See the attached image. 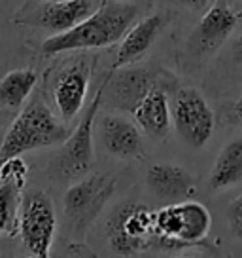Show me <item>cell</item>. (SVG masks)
<instances>
[{
	"label": "cell",
	"instance_id": "cell-1",
	"mask_svg": "<svg viewBox=\"0 0 242 258\" xmlns=\"http://www.w3.org/2000/svg\"><path fill=\"white\" fill-rule=\"evenodd\" d=\"M138 6L125 0H102L89 17L70 31L53 34L42 42L44 55H59L66 51L100 49L121 42L138 16Z\"/></svg>",
	"mask_w": 242,
	"mask_h": 258
},
{
	"label": "cell",
	"instance_id": "cell-2",
	"mask_svg": "<svg viewBox=\"0 0 242 258\" xmlns=\"http://www.w3.org/2000/svg\"><path fill=\"white\" fill-rule=\"evenodd\" d=\"M68 135V123L53 114L44 97L36 95L25 103L19 114L10 123L0 145V158L8 160L33 150L63 145Z\"/></svg>",
	"mask_w": 242,
	"mask_h": 258
},
{
	"label": "cell",
	"instance_id": "cell-3",
	"mask_svg": "<svg viewBox=\"0 0 242 258\" xmlns=\"http://www.w3.org/2000/svg\"><path fill=\"white\" fill-rule=\"evenodd\" d=\"M112 73L113 69L106 74V78L102 80L100 88L97 89L91 105L83 112L76 129L70 131L68 139L61 146V150L49 161L48 175L51 180L61 182V184L63 182H70L72 184L78 178L85 177L87 173H91L93 161H95V156H93V131H95L100 103H102V97L106 93V88H108V82H110Z\"/></svg>",
	"mask_w": 242,
	"mask_h": 258
},
{
	"label": "cell",
	"instance_id": "cell-4",
	"mask_svg": "<svg viewBox=\"0 0 242 258\" xmlns=\"http://www.w3.org/2000/svg\"><path fill=\"white\" fill-rule=\"evenodd\" d=\"M212 228L210 211L201 202L167 203L154 215V243L165 249L201 245Z\"/></svg>",
	"mask_w": 242,
	"mask_h": 258
},
{
	"label": "cell",
	"instance_id": "cell-5",
	"mask_svg": "<svg viewBox=\"0 0 242 258\" xmlns=\"http://www.w3.org/2000/svg\"><path fill=\"white\" fill-rule=\"evenodd\" d=\"M113 192L115 182L104 173H87L66 188L63 196V215L72 239L81 241L85 237Z\"/></svg>",
	"mask_w": 242,
	"mask_h": 258
},
{
	"label": "cell",
	"instance_id": "cell-6",
	"mask_svg": "<svg viewBox=\"0 0 242 258\" xmlns=\"http://www.w3.org/2000/svg\"><path fill=\"white\" fill-rule=\"evenodd\" d=\"M57 234V211L44 190H25L19 205L17 235L31 258H51Z\"/></svg>",
	"mask_w": 242,
	"mask_h": 258
},
{
	"label": "cell",
	"instance_id": "cell-7",
	"mask_svg": "<svg viewBox=\"0 0 242 258\" xmlns=\"http://www.w3.org/2000/svg\"><path fill=\"white\" fill-rule=\"evenodd\" d=\"M154 211L144 203H123L108 218V241L115 254L135 256L154 243Z\"/></svg>",
	"mask_w": 242,
	"mask_h": 258
},
{
	"label": "cell",
	"instance_id": "cell-8",
	"mask_svg": "<svg viewBox=\"0 0 242 258\" xmlns=\"http://www.w3.org/2000/svg\"><path fill=\"white\" fill-rule=\"evenodd\" d=\"M170 118L178 137L189 148H202L214 133V112L199 89L180 88L170 101Z\"/></svg>",
	"mask_w": 242,
	"mask_h": 258
},
{
	"label": "cell",
	"instance_id": "cell-9",
	"mask_svg": "<svg viewBox=\"0 0 242 258\" xmlns=\"http://www.w3.org/2000/svg\"><path fill=\"white\" fill-rule=\"evenodd\" d=\"M91 71L93 63L89 57H76L57 73L51 97L57 116L65 123H70L85 105Z\"/></svg>",
	"mask_w": 242,
	"mask_h": 258
},
{
	"label": "cell",
	"instance_id": "cell-10",
	"mask_svg": "<svg viewBox=\"0 0 242 258\" xmlns=\"http://www.w3.org/2000/svg\"><path fill=\"white\" fill-rule=\"evenodd\" d=\"M236 23L238 16L231 10L227 0H216L187 38L186 49L189 51V55L195 59L212 55L233 34Z\"/></svg>",
	"mask_w": 242,
	"mask_h": 258
},
{
	"label": "cell",
	"instance_id": "cell-11",
	"mask_svg": "<svg viewBox=\"0 0 242 258\" xmlns=\"http://www.w3.org/2000/svg\"><path fill=\"white\" fill-rule=\"evenodd\" d=\"M29 177V165L21 156L0 163V235H17L19 205Z\"/></svg>",
	"mask_w": 242,
	"mask_h": 258
},
{
	"label": "cell",
	"instance_id": "cell-12",
	"mask_svg": "<svg viewBox=\"0 0 242 258\" xmlns=\"http://www.w3.org/2000/svg\"><path fill=\"white\" fill-rule=\"evenodd\" d=\"M97 135L106 152L119 160H135L144 156L142 131L135 120L123 114H106L97 123Z\"/></svg>",
	"mask_w": 242,
	"mask_h": 258
},
{
	"label": "cell",
	"instance_id": "cell-13",
	"mask_svg": "<svg viewBox=\"0 0 242 258\" xmlns=\"http://www.w3.org/2000/svg\"><path fill=\"white\" fill-rule=\"evenodd\" d=\"M93 12L91 0H42L40 6L23 17V23L61 34L81 23Z\"/></svg>",
	"mask_w": 242,
	"mask_h": 258
},
{
	"label": "cell",
	"instance_id": "cell-14",
	"mask_svg": "<svg viewBox=\"0 0 242 258\" xmlns=\"http://www.w3.org/2000/svg\"><path fill=\"white\" fill-rule=\"evenodd\" d=\"M146 186L155 198L167 203L189 200L195 192V178L191 173L176 163H155L146 173Z\"/></svg>",
	"mask_w": 242,
	"mask_h": 258
},
{
	"label": "cell",
	"instance_id": "cell-15",
	"mask_svg": "<svg viewBox=\"0 0 242 258\" xmlns=\"http://www.w3.org/2000/svg\"><path fill=\"white\" fill-rule=\"evenodd\" d=\"M165 23H167V17L163 14H154V16L140 19L138 23L131 25V29L121 38L115 63L112 67L113 71H119V69H125L127 64L140 61L154 46V42L157 40Z\"/></svg>",
	"mask_w": 242,
	"mask_h": 258
},
{
	"label": "cell",
	"instance_id": "cell-16",
	"mask_svg": "<svg viewBox=\"0 0 242 258\" xmlns=\"http://www.w3.org/2000/svg\"><path fill=\"white\" fill-rule=\"evenodd\" d=\"M133 120L140 131L152 139H165L170 129V103L165 89L154 84L137 106L133 108Z\"/></svg>",
	"mask_w": 242,
	"mask_h": 258
},
{
	"label": "cell",
	"instance_id": "cell-17",
	"mask_svg": "<svg viewBox=\"0 0 242 258\" xmlns=\"http://www.w3.org/2000/svg\"><path fill=\"white\" fill-rule=\"evenodd\" d=\"M113 73L108 82L113 108H125V110L133 112L138 101L155 84L152 80V74L144 69H129V71H121L119 76L113 78Z\"/></svg>",
	"mask_w": 242,
	"mask_h": 258
},
{
	"label": "cell",
	"instance_id": "cell-18",
	"mask_svg": "<svg viewBox=\"0 0 242 258\" xmlns=\"http://www.w3.org/2000/svg\"><path fill=\"white\" fill-rule=\"evenodd\" d=\"M238 182H242V137L229 141L221 148L210 173L208 186L210 190L219 192L233 188Z\"/></svg>",
	"mask_w": 242,
	"mask_h": 258
},
{
	"label": "cell",
	"instance_id": "cell-19",
	"mask_svg": "<svg viewBox=\"0 0 242 258\" xmlns=\"http://www.w3.org/2000/svg\"><path fill=\"white\" fill-rule=\"evenodd\" d=\"M38 74L33 69H16L0 78V106L8 110H21L29 101Z\"/></svg>",
	"mask_w": 242,
	"mask_h": 258
},
{
	"label": "cell",
	"instance_id": "cell-20",
	"mask_svg": "<svg viewBox=\"0 0 242 258\" xmlns=\"http://www.w3.org/2000/svg\"><path fill=\"white\" fill-rule=\"evenodd\" d=\"M227 222L229 228L238 239H242V194L234 198L227 207Z\"/></svg>",
	"mask_w": 242,
	"mask_h": 258
},
{
	"label": "cell",
	"instance_id": "cell-21",
	"mask_svg": "<svg viewBox=\"0 0 242 258\" xmlns=\"http://www.w3.org/2000/svg\"><path fill=\"white\" fill-rule=\"evenodd\" d=\"M180 4H184L186 8L189 10H202V8H206L208 6V2L210 0H178Z\"/></svg>",
	"mask_w": 242,
	"mask_h": 258
},
{
	"label": "cell",
	"instance_id": "cell-22",
	"mask_svg": "<svg viewBox=\"0 0 242 258\" xmlns=\"http://www.w3.org/2000/svg\"><path fill=\"white\" fill-rule=\"evenodd\" d=\"M233 57H234V61L242 63V32L238 34V38H236V42H234V46H233Z\"/></svg>",
	"mask_w": 242,
	"mask_h": 258
},
{
	"label": "cell",
	"instance_id": "cell-23",
	"mask_svg": "<svg viewBox=\"0 0 242 258\" xmlns=\"http://www.w3.org/2000/svg\"><path fill=\"white\" fill-rule=\"evenodd\" d=\"M234 116H236V120L240 121L242 123V93L240 95H238V99H236V101H234Z\"/></svg>",
	"mask_w": 242,
	"mask_h": 258
},
{
	"label": "cell",
	"instance_id": "cell-24",
	"mask_svg": "<svg viewBox=\"0 0 242 258\" xmlns=\"http://www.w3.org/2000/svg\"><path fill=\"white\" fill-rule=\"evenodd\" d=\"M176 258H195V256H176Z\"/></svg>",
	"mask_w": 242,
	"mask_h": 258
},
{
	"label": "cell",
	"instance_id": "cell-25",
	"mask_svg": "<svg viewBox=\"0 0 242 258\" xmlns=\"http://www.w3.org/2000/svg\"><path fill=\"white\" fill-rule=\"evenodd\" d=\"M0 163H2V158H0Z\"/></svg>",
	"mask_w": 242,
	"mask_h": 258
},
{
	"label": "cell",
	"instance_id": "cell-26",
	"mask_svg": "<svg viewBox=\"0 0 242 258\" xmlns=\"http://www.w3.org/2000/svg\"><path fill=\"white\" fill-rule=\"evenodd\" d=\"M40 2H42V0H40Z\"/></svg>",
	"mask_w": 242,
	"mask_h": 258
}]
</instances>
